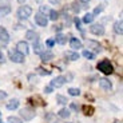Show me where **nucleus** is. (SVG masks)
Segmentation results:
<instances>
[{
  "label": "nucleus",
  "instance_id": "obj_1",
  "mask_svg": "<svg viewBox=\"0 0 123 123\" xmlns=\"http://www.w3.org/2000/svg\"><path fill=\"white\" fill-rule=\"evenodd\" d=\"M98 70L100 71V72H103V74H106V75H110V74L114 72V67H112V64H111V62L107 60V59L99 62L98 63Z\"/></svg>",
  "mask_w": 123,
  "mask_h": 123
},
{
  "label": "nucleus",
  "instance_id": "obj_2",
  "mask_svg": "<svg viewBox=\"0 0 123 123\" xmlns=\"http://www.w3.org/2000/svg\"><path fill=\"white\" fill-rule=\"evenodd\" d=\"M32 15V7L30 6H22L18 9V16L20 19H28Z\"/></svg>",
  "mask_w": 123,
  "mask_h": 123
},
{
  "label": "nucleus",
  "instance_id": "obj_3",
  "mask_svg": "<svg viewBox=\"0 0 123 123\" xmlns=\"http://www.w3.org/2000/svg\"><path fill=\"white\" fill-rule=\"evenodd\" d=\"M20 115L23 117V119L24 120H31V119H34L35 118V110L34 108H31V107H24L20 110Z\"/></svg>",
  "mask_w": 123,
  "mask_h": 123
},
{
  "label": "nucleus",
  "instance_id": "obj_4",
  "mask_svg": "<svg viewBox=\"0 0 123 123\" xmlns=\"http://www.w3.org/2000/svg\"><path fill=\"white\" fill-rule=\"evenodd\" d=\"M35 23H36L37 25H40V27H47V24H48V18H47L44 13L37 12L36 15H35Z\"/></svg>",
  "mask_w": 123,
  "mask_h": 123
},
{
  "label": "nucleus",
  "instance_id": "obj_5",
  "mask_svg": "<svg viewBox=\"0 0 123 123\" xmlns=\"http://www.w3.org/2000/svg\"><path fill=\"white\" fill-rule=\"evenodd\" d=\"M8 43H9V35H8V32H7L6 28L0 27V46L6 47Z\"/></svg>",
  "mask_w": 123,
  "mask_h": 123
},
{
  "label": "nucleus",
  "instance_id": "obj_6",
  "mask_svg": "<svg viewBox=\"0 0 123 123\" xmlns=\"http://www.w3.org/2000/svg\"><path fill=\"white\" fill-rule=\"evenodd\" d=\"M9 59L15 63H23L24 62V55L20 54L19 51H11L9 52Z\"/></svg>",
  "mask_w": 123,
  "mask_h": 123
},
{
  "label": "nucleus",
  "instance_id": "obj_7",
  "mask_svg": "<svg viewBox=\"0 0 123 123\" xmlns=\"http://www.w3.org/2000/svg\"><path fill=\"white\" fill-rule=\"evenodd\" d=\"M16 48H18V51L20 54H23V55H28V54H30V46H28V43L27 42H19L18 43V46H16Z\"/></svg>",
  "mask_w": 123,
  "mask_h": 123
},
{
  "label": "nucleus",
  "instance_id": "obj_8",
  "mask_svg": "<svg viewBox=\"0 0 123 123\" xmlns=\"http://www.w3.org/2000/svg\"><path fill=\"white\" fill-rule=\"evenodd\" d=\"M90 31H91V34L98 35V36L105 35V27L102 24H92L91 27H90Z\"/></svg>",
  "mask_w": 123,
  "mask_h": 123
},
{
  "label": "nucleus",
  "instance_id": "obj_9",
  "mask_svg": "<svg viewBox=\"0 0 123 123\" xmlns=\"http://www.w3.org/2000/svg\"><path fill=\"white\" fill-rule=\"evenodd\" d=\"M64 83H66V78L60 75V76H56L55 79L51 82V87H52V88H59V87H62Z\"/></svg>",
  "mask_w": 123,
  "mask_h": 123
},
{
  "label": "nucleus",
  "instance_id": "obj_10",
  "mask_svg": "<svg viewBox=\"0 0 123 123\" xmlns=\"http://www.w3.org/2000/svg\"><path fill=\"white\" fill-rule=\"evenodd\" d=\"M99 86H100L103 90H107V91L112 88V84H111V82H110L108 79H106V78H100V79H99Z\"/></svg>",
  "mask_w": 123,
  "mask_h": 123
},
{
  "label": "nucleus",
  "instance_id": "obj_11",
  "mask_svg": "<svg viewBox=\"0 0 123 123\" xmlns=\"http://www.w3.org/2000/svg\"><path fill=\"white\" fill-rule=\"evenodd\" d=\"M70 46H71V48L72 49H79V48H82V42H80L79 39H76V37H72V39L70 40Z\"/></svg>",
  "mask_w": 123,
  "mask_h": 123
},
{
  "label": "nucleus",
  "instance_id": "obj_12",
  "mask_svg": "<svg viewBox=\"0 0 123 123\" xmlns=\"http://www.w3.org/2000/svg\"><path fill=\"white\" fill-rule=\"evenodd\" d=\"M114 31L117 32L118 35H123V22H122V19H120V20H118V22H115Z\"/></svg>",
  "mask_w": 123,
  "mask_h": 123
},
{
  "label": "nucleus",
  "instance_id": "obj_13",
  "mask_svg": "<svg viewBox=\"0 0 123 123\" xmlns=\"http://www.w3.org/2000/svg\"><path fill=\"white\" fill-rule=\"evenodd\" d=\"M40 58L43 62H49L51 59H54V54L51 51H43V52L40 54Z\"/></svg>",
  "mask_w": 123,
  "mask_h": 123
},
{
  "label": "nucleus",
  "instance_id": "obj_14",
  "mask_svg": "<svg viewBox=\"0 0 123 123\" xmlns=\"http://www.w3.org/2000/svg\"><path fill=\"white\" fill-rule=\"evenodd\" d=\"M25 37H27L28 40H32V42H35V40L39 39V35H37L35 31L30 30V31H27V32H25Z\"/></svg>",
  "mask_w": 123,
  "mask_h": 123
},
{
  "label": "nucleus",
  "instance_id": "obj_15",
  "mask_svg": "<svg viewBox=\"0 0 123 123\" xmlns=\"http://www.w3.org/2000/svg\"><path fill=\"white\" fill-rule=\"evenodd\" d=\"M54 40H55V43L62 44V46H63V44H66V42H67V36H66V35H63V34H58Z\"/></svg>",
  "mask_w": 123,
  "mask_h": 123
},
{
  "label": "nucleus",
  "instance_id": "obj_16",
  "mask_svg": "<svg viewBox=\"0 0 123 123\" xmlns=\"http://www.w3.org/2000/svg\"><path fill=\"white\" fill-rule=\"evenodd\" d=\"M34 52L35 54H39V55L43 52V46H42V43L39 42V39L34 42Z\"/></svg>",
  "mask_w": 123,
  "mask_h": 123
},
{
  "label": "nucleus",
  "instance_id": "obj_17",
  "mask_svg": "<svg viewBox=\"0 0 123 123\" xmlns=\"http://www.w3.org/2000/svg\"><path fill=\"white\" fill-rule=\"evenodd\" d=\"M87 46L92 47V49H94V51H96V52H100V51H102L100 44L96 43V42H92V40H87Z\"/></svg>",
  "mask_w": 123,
  "mask_h": 123
},
{
  "label": "nucleus",
  "instance_id": "obj_18",
  "mask_svg": "<svg viewBox=\"0 0 123 123\" xmlns=\"http://www.w3.org/2000/svg\"><path fill=\"white\" fill-rule=\"evenodd\" d=\"M11 12V7L9 6H1L0 7V18H4Z\"/></svg>",
  "mask_w": 123,
  "mask_h": 123
},
{
  "label": "nucleus",
  "instance_id": "obj_19",
  "mask_svg": "<svg viewBox=\"0 0 123 123\" xmlns=\"http://www.w3.org/2000/svg\"><path fill=\"white\" fill-rule=\"evenodd\" d=\"M18 107H19V100L18 99H12L11 102L7 103V108H8V110H16Z\"/></svg>",
  "mask_w": 123,
  "mask_h": 123
},
{
  "label": "nucleus",
  "instance_id": "obj_20",
  "mask_svg": "<svg viewBox=\"0 0 123 123\" xmlns=\"http://www.w3.org/2000/svg\"><path fill=\"white\" fill-rule=\"evenodd\" d=\"M59 117L63 118V119H67V118L71 117V111L68 110V108H62V110L59 111Z\"/></svg>",
  "mask_w": 123,
  "mask_h": 123
},
{
  "label": "nucleus",
  "instance_id": "obj_21",
  "mask_svg": "<svg viewBox=\"0 0 123 123\" xmlns=\"http://www.w3.org/2000/svg\"><path fill=\"white\" fill-rule=\"evenodd\" d=\"M83 114L91 117V115L94 114V107H92V106H84L83 107Z\"/></svg>",
  "mask_w": 123,
  "mask_h": 123
},
{
  "label": "nucleus",
  "instance_id": "obj_22",
  "mask_svg": "<svg viewBox=\"0 0 123 123\" xmlns=\"http://www.w3.org/2000/svg\"><path fill=\"white\" fill-rule=\"evenodd\" d=\"M82 55L84 56L86 59H88V60H92V59H95V55L91 52V51H88V49H84L83 52H82Z\"/></svg>",
  "mask_w": 123,
  "mask_h": 123
},
{
  "label": "nucleus",
  "instance_id": "obj_23",
  "mask_svg": "<svg viewBox=\"0 0 123 123\" xmlns=\"http://www.w3.org/2000/svg\"><path fill=\"white\" fill-rule=\"evenodd\" d=\"M92 20H94V15H92V13H88V12H87L86 15L83 16V23H86V24H90Z\"/></svg>",
  "mask_w": 123,
  "mask_h": 123
},
{
  "label": "nucleus",
  "instance_id": "obj_24",
  "mask_svg": "<svg viewBox=\"0 0 123 123\" xmlns=\"http://www.w3.org/2000/svg\"><path fill=\"white\" fill-rule=\"evenodd\" d=\"M56 100H58L59 105H63V106H66L68 103V99L66 98V96H63V95H58L56 96Z\"/></svg>",
  "mask_w": 123,
  "mask_h": 123
},
{
  "label": "nucleus",
  "instance_id": "obj_25",
  "mask_svg": "<svg viewBox=\"0 0 123 123\" xmlns=\"http://www.w3.org/2000/svg\"><path fill=\"white\" fill-rule=\"evenodd\" d=\"M49 20H54V22H55L56 19L59 18V13H58V11H55V9H51V11H49Z\"/></svg>",
  "mask_w": 123,
  "mask_h": 123
},
{
  "label": "nucleus",
  "instance_id": "obj_26",
  "mask_svg": "<svg viewBox=\"0 0 123 123\" xmlns=\"http://www.w3.org/2000/svg\"><path fill=\"white\" fill-rule=\"evenodd\" d=\"M68 94L71 96H78V95H80V90L79 88H70L68 90Z\"/></svg>",
  "mask_w": 123,
  "mask_h": 123
},
{
  "label": "nucleus",
  "instance_id": "obj_27",
  "mask_svg": "<svg viewBox=\"0 0 123 123\" xmlns=\"http://www.w3.org/2000/svg\"><path fill=\"white\" fill-rule=\"evenodd\" d=\"M66 55H67L71 60H78V59H79V54L78 52H67Z\"/></svg>",
  "mask_w": 123,
  "mask_h": 123
},
{
  "label": "nucleus",
  "instance_id": "obj_28",
  "mask_svg": "<svg viewBox=\"0 0 123 123\" xmlns=\"http://www.w3.org/2000/svg\"><path fill=\"white\" fill-rule=\"evenodd\" d=\"M8 122L9 123H23V120L18 117H8Z\"/></svg>",
  "mask_w": 123,
  "mask_h": 123
},
{
  "label": "nucleus",
  "instance_id": "obj_29",
  "mask_svg": "<svg viewBox=\"0 0 123 123\" xmlns=\"http://www.w3.org/2000/svg\"><path fill=\"white\" fill-rule=\"evenodd\" d=\"M103 9H105V7L103 6H100V7H96L95 9H94V13H92V15L95 16V15H99V13L102 12V11H103Z\"/></svg>",
  "mask_w": 123,
  "mask_h": 123
},
{
  "label": "nucleus",
  "instance_id": "obj_30",
  "mask_svg": "<svg viewBox=\"0 0 123 123\" xmlns=\"http://www.w3.org/2000/svg\"><path fill=\"white\" fill-rule=\"evenodd\" d=\"M37 72H39V74L40 75H49V74H51V71H44L43 70V68H37Z\"/></svg>",
  "mask_w": 123,
  "mask_h": 123
},
{
  "label": "nucleus",
  "instance_id": "obj_31",
  "mask_svg": "<svg viewBox=\"0 0 123 123\" xmlns=\"http://www.w3.org/2000/svg\"><path fill=\"white\" fill-rule=\"evenodd\" d=\"M46 44H47L48 47H52L54 44H55V40H54V39H48V40L46 42Z\"/></svg>",
  "mask_w": 123,
  "mask_h": 123
},
{
  "label": "nucleus",
  "instance_id": "obj_32",
  "mask_svg": "<svg viewBox=\"0 0 123 123\" xmlns=\"http://www.w3.org/2000/svg\"><path fill=\"white\" fill-rule=\"evenodd\" d=\"M52 87L51 86H48V87H44V92H46V94H51V92H52Z\"/></svg>",
  "mask_w": 123,
  "mask_h": 123
},
{
  "label": "nucleus",
  "instance_id": "obj_33",
  "mask_svg": "<svg viewBox=\"0 0 123 123\" xmlns=\"http://www.w3.org/2000/svg\"><path fill=\"white\" fill-rule=\"evenodd\" d=\"M74 22H75V25H76V28H79V30H80V20H79V18H75V19H74Z\"/></svg>",
  "mask_w": 123,
  "mask_h": 123
},
{
  "label": "nucleus",
  "instance_id": "obj_34",
  "mask_svg": "<svg viewBox=\"0 0 123 123\" xmlns=\"http://www.w3.org/2000/svg\"><path fill=\"white\" fill-rule=\"evenodd\" d=\"M48 11V8H47L46 6H40V13H44V12H47Z\"/></svg>",
  "mask_w": 123,
  "mask_h": 123
},
{
  "label": "nucleus",
  "instance_id": "obj_35",
  "mask_svg": "<svg viewBox=\"0 0 123 123\" xmlns=\"http://www.w3.org/2000/svg\"><path fill=\"white\" fill-rule=\"evenodd\" d=\"M7 98V92L6 91H0V100L1 99H6Z\"/></svg>",
  "mask_w": 123,
  "mask_h": 123
},
{
  "label": "nucleus",
  "instance_id": "obj_36",
  "mask_svg": "<svg viewBox=\"0 0 123 123\" xmlns=\"http://www.w3.org/2000/svg\"><path fill=\"white\" fill-rule=\"evenodd\" d=\"M49 3L51 4H60L62 0H49Z\"/></svg>",
  "mask_w": 123,
  "mask_h": 123
},
{
  "label": "nucleus",
  "instance_id": "obj_37",
  "mask_svg": "<svg viewBox=\"0 0 123 123\" xmlns=\"http://www.w3.org/2000/svg\"><path fill=\"white\" fill-rule=\"evenodd\" d=\"M3 62H4V55L1 52V49H0V63H3Z\"/></svg>",
  "mask_w": 123,
  "mask_h": 123
},
{
  "label": "nucleus",
  "instance_id": "obj_38",
  "mask_svg": "<svg viewBox=\"0 0 123 123\" xmlns=\"http://www.w3.org/2000/svg\"><path fill=\"white\" fill-rule=\"evenodd\" d=\"M71 108H72V110H78V105H75V103H72V105H71Z\"/></svg>",
  "mask_w": 123,
  "mask_h": 123
},
{
  "label": "nucleus",
  "instance_id": "obj_39",
  "mask_svg": "<svg viewBox=\"0 0 123 123\" xmlns=\"http://www.w3.org/2000/svg\"><path fill=\"white\" fill-rule=\"evenodd\" d=\"M80 1H82V3H88L90 0H80Z\"/></svg>",
  "mask_w": 123,
  "mask_h": 123
},
{
  "label": "nucleus",
  "instance_id": "obj_40",
  "mask_svg": "<svg viewBox=\"0 0 123 123\" xmlns=\"http://www.w3.org/2000/svg\"><path fill=\"white\" fill-rule=\"evenodd\" d=\"M18 1H19V3H20V4H23V3H24V1H25V0H18Z\"/></svg>",
  "mask_w": 123,
  "mask_h": 123
},
{
  "label": "nucleus",
  "instance_id": "obj_41",
  "mask_svg": "<svg viewBox=\"0 0 123 123\" xmlns=\"http://www.w3.org/2000/svg\"><path fill=\"white\" fill-rule=\"evenodd\" d=\"M0 123H3V122H0Z\"/></svg>",
  "mask_w": 123,
  "mask_h": 123
},
{
  "label": "nucleus",
  "instance_id": "obj_42",
  "mask_svg": "<svg viewBox=\"0 0 123 123\" xmlns=\"http://www.w3.org/2000/svg\"><path fill=\"white\" fill-rule=\"evenodd\" d=\"M68 123H71V122H68Z\"/></svg>",
  "mask_w": 123,
  "mask_h": 123
}]
</instances>
